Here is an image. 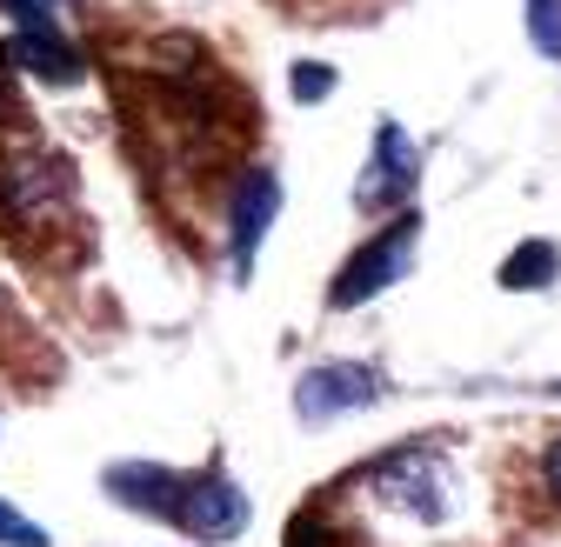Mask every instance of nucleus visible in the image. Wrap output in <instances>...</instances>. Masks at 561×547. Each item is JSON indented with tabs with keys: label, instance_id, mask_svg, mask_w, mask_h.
I'll return each instance as SVG.
<instances>
[{
	"label": "nucleus",
	"instance_id": "f8f14e48",
	"mask_svg": "<svg viewBox=\"0 0 561 547\" xmlns=\"http://www.w3.org/2000/svg\"><path fill=\"white\" fill-rule=\"evenodd\" d=\"M334 94V67L328 60H295V101H328Z\"/></svg>",
	"mask_w": 561,
	"mask_h": 547
},
{
	"label": "nucleus",
	"instance_id": "4468645a",
	"mask_svg": "<svg viewBox=\"0 0 561 547\" xmlns=\"http://www.w3.org/2000/svg\"><path fill=\"white\" fill-rule=\"evenodd\" d=\"M541 488H548V501L561 508V441H548V454H541Z\"/></svg>",
	"mask_w": 561,
	"mask_h": 547
},
{
	"label": "nucleus",
	"instance_id": "f03ea898",
	"mask_svg": "<svg viewBox=\"0 0 561 547\" xmlns=\"http://www.w3.org/2000/svg\"><path fill=\"white\" fill-rule=\"evenodd\" d=\"M414 247H421V214L408 208V214H394L375 241H362L355 254L341 260V274L328 281V307H334V314H355V307H368L375 294H388L401 274L414 267Z\"/></svg>",
	"mask_w": 561,
	"mask_h": 547
},
{
	"label": "nucleus",
	"instance_id": "1a4fd4ad",
	"mask_svg": "<svg viewBox=\"0 0 561 547\" xmlns=\"http://www.w3.org/2000/svg\"><path fill=\"white\" fill-rule=\"evenodd\" d=\"M495 281H502L508 294H522V288H554V281H561V247H554V241H522V247L502 260Z\"/></svg>",
	"mask_w": 561,
	"mask_h": 547
},
{
	"label": "nucleus",
	"instance_id": "39448f33",
	"mask_svg": "<svg viewBox=\"0 0 561 547\" xmlns=\"http://www.w3.org/2000/svg\"><path fill=\"white\" fill-rule=\"evenodd\" d=\"M375 494L394 508V514H408V521H448V508H455V488H448V461L435 454V447H394V454H381L375 461Z\"/></svg>",
	"mask_w": 561,
	"mask_h": 547
},
{
	"label": "nucleus",
	"instance_id": "dca6fc26",
	"mask_svg": "<svg viewBox=\"0 0 561 547\" xmlns=\"http://www.w3.org/2000/svg\"><path fill=\"white\" fill-rule=\"evenodd\" d=\"M554 394H561V381H554Z\"/></svg>",
	"mask_w": 561,
	"mask_h": 547
},
{
	"label": "nucleus",
	"instance_id": "7ed1b4c3",
	"mask_svg": "<svg viewBox=\"0 0 561 547\" xmlns=\"http://www.w3.org/2000/svg\"><path fill=\"white\" fill-rule=\"evenodd\" d=\"M0 14L14 21V34H8L14 67H27V74L47 81V88H81L88 60H81L75 40H67V27L54 21V8H41V0H0Z\"/></svg>",
	"mask_w": 561,
	"mask_h": 547
},
{
	"label": "nucleus",
	"instance_id": "0eeeda50",
	"mask_svg": "<svg viewBox=\"0 0 561 547\" xmlns=\"http://www.w3.org/2000/svg\"><path fill=\"white\" fill-rule=\"evenodd\" d=\"M381 387H388V381H381L368 361H321V368H308V374L295 381V415H301L308 428H328V421H341V415H355V407H375Z\"/></svg>",
	"mask_w": 561,
	"mask_h": 547
},
{
	"label": "nucleus",
	"instance_id": "ddd939ff",
	"mask_svg": "<svg viewBox=\"0 0 561 547\" xmlns=\"http://www.w3.org/2000/svg\"><path fill=\"white\" fill-rule=\"evenodd\" d=\"M288 547H334V527H328L321 514H301V521L288 527Z\"/></svg>",
	"mask_w": 561,
	"mask_h": 547
},
{
	"label": "nucleus",
	"instance_id": "9d476101",
	"mask_svg": "<svg viewBox=\"0 0 561 547\" xmlns=\"http://www.w3.org/2000/svg\"><path fill=\"white\" fill-rule=\"evenodd\" d=\"M528 34L548 60H561V0H528Z\"/></svg>",
	"mask_w": 561,
	"mask_h": 547
},
{
	"label": "nucleus",
	"instance_id": "2eb2a0df",
	"mask_svg": "<svg viewBox=\"0 0 561 547\" xmlns=\"http://www.w3.org/2000/svg\"><path fill=\"white\" fill-rule=\"evenodd\" d=\"M41 8H54V14H60V8H75V0H41Z\"/></svg>",
	"mask_w": 561,
	"mask_h": 547
},
{
	"label": "nucleus",
	"instance_id": "423d86ee",
	"mask_svg": "<svg viewBox=\"0 0 561 547\" xmlns=\"http://www.w3.org/2000/svg\"><path fill=\"white\" fill-rule=\"evenodd\" d=\"M67 194H75V181H67L60 161L47 154H14L8 167H0V221L34 234V228H54L67 214Z\"/></svg>",
	"mask_w": 561,
	"mask_h": 547
},
{
	"label": "nucleus",
	"instance_id": "6e6552de",
	"mask_svg": "<svg viewBox=\"0 0 561 547\" xmlns=\"http://www.w3.org/2000/svg\"><path fill=\"white\" fill-rule=\"evenodd\" d=\"M274 214H280V181L267 167L241 174V187L228 194V254H234V281H248L254 274V254L261 241L274 234Z\"/></svg>",
	"mask_w": 561,
	"mask_h": 547
},
{
	"label": "nucleus",
	"instance_id": "9b49d317",
	"mask_svg": "<svg viewBox=\"0 0 561 547\" xmlns=\"http://www.w3.org/2000/svg\"><path fill=\"white\" fill-rule=\"evenodd\" d=\"M0 547H54L47 527H34L14 501H0Z\"/></svg>",
	"mask_w": 561,
	"mask_h": 547
},
{
	"label": "nucleus",
	"instance_id": "20e7f679",
	"mask_svg": "<svg viewBox=\"0 0 561 547\" xmlns=\"http://www.w3.org/2000/svg\"><path fill=\"white\" fill-rule=\"evenodd\" d=\"M421 161H428V148L401 120H381L368 141V167L355 181V208L362 214H408V200L421 187Z\"/></svg>",
	"mask_w": 561,
	"mask_h": 547
},
{
	"label": "nucleus",
	"instance_id": "f257e3e1",
	"mask_svg": "<svg viewBox=\"0 0 561 547\" xmlns=\"http://www.w3.org/2000/svg\"><path fill=\"white\" fill-rule=\"evenodd\" d=\"M101 488H107L121 508L154 514V521L181 527V534L201 540V547H228V540L248 534V494L228 481L221 467L181 474V467H161V461H114V467L101 474Z\"/></svg>",
	"mask_w": 561,
	"mask_h": 547
}]
</instances>
